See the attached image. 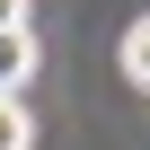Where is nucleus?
<instances>
[{
    "label": "nucleus",
    "instance_id": "obj_4",
    "mask_svg": "<svg viewBox=\"0 0 150 150\" xmlns=\"http://www.w3.org/2000/svg\"><path fill=\"white\" fill-rule=\"evenodd\" d=\"M9 27H27V0H0V35H9Z\"/></svg>",
    "mask_w": 150,
    "mask_h": 150
},
{
    "label": "nucleus",
    "instance_id": "obj_1",
    "mask_svg": "<svg viewBox=\"0 0 150 150\" xmlns=\"http://www.w3.org/2000/svg\"><path fill=\"white\" fill-rule=\"evenodd\" d=\"M35 80V27H9L0 35V97H18Z\"/></svg>",
    "mask_w": 150,
    "mask_h": 150
},
{
    "label": "nucleus",
    "instance_id": "obj_2",
    "mask_svg": "<svg viewBox=\"0 0 150 150\" xmlns=\"http://www.w3.org/2000/svg\"><path fill=\"white\" fill-rule=\"evenodd\" d=\"M0 150H35V115H27V97H0Z\"/></svg>",
    "mask_w": 150,
    "mask_h": 150
},
{
    "label": "nucleus",
    "instance_id": "obj_3",
    "mask_svg": "<svg viewBox=\"0 0 150 150\" xmlns=\"http://www.w3.org/2000/svg\"><path fill=\"white\" fill-rule=\"evenodd\" d=\"M124 71H132V80H141V88H150V18H141V27H132V35H124Z\"/></svg>",
    "mask_w": 150,
    "mask_h": 150
}]
</instances>
